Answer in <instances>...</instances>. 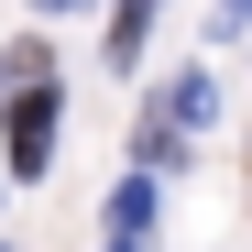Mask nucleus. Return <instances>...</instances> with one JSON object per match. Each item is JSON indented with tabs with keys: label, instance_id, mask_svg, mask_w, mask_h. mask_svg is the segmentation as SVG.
<instances>
[{
	"label": "nucleus",
	"instance_id": "obj_1",
	"mask_svg": "<svg viewBox=\"0 0 252 252\" xmlns=\"http://www.w3.org/2000/svg\"><path fill=\"white\" fill-rule=\"evenodd\" d=\"M0 143H11V176H44V154H55V88H44V77H33V88H11Z\"/></svg>",
	"mask_w": 252,
	"mask_h": 252
},
{
	"label": "nucleus",
	"instance_id": "obj_2",
	"mask_svg": "<svg viewBox=\"0 0 252 252\" xmlns=\"http://www.w3.org/2000/svg\"><path fill=\"white\" fill-rule=\"evenodd\" d=\"M143 230H154V176H121V187H110V241H99V252H143Z\"/></svg>",
	"mask_w": 252,
	"mask_h": 252
},
{
	"label": "nucleus",
	"instance_id": "obj_3",
	"mask_svg": "<svg viewBox=\"0 0 252 252\" xmlns=\"http://www.w3.org/2000/svg\"><path fill=\"white\" fill-rule=\"evenodd\" d=\"M143 22H154V0H121V11H110V66L143 55Z\"/></svg>",
	"mask_w": 252,
	"mask_h": 252
},
{
	"label": "nucleus",
	"instance_id": "obj_4",
	"mask_svg": "<svg viewBox=\"0 0 252 252\" xmlns=\"http://www.w3.org/2000/svg\"><path fill=\"white\" fill-rule=\"evenodd\" d=\"M220 33H252V0H220Z\"/></svg>",
	"mask_w": 252,
	"mask_h": 252
},
{
	"label": "nucleus",
	"instance_id": "obj_5",
	"mask_svg": "<svg viewBox=\"0 0 252 252\" xmlns=\"http://www.w3.org/2000/svg\"><path fill=\"white\" fill-rule=\"evenodd\" d=\"M44 11H66V0H44Z\"/></svg>",
	"mask_w": 252,
	"mask_h": 252
}]
</instances>
